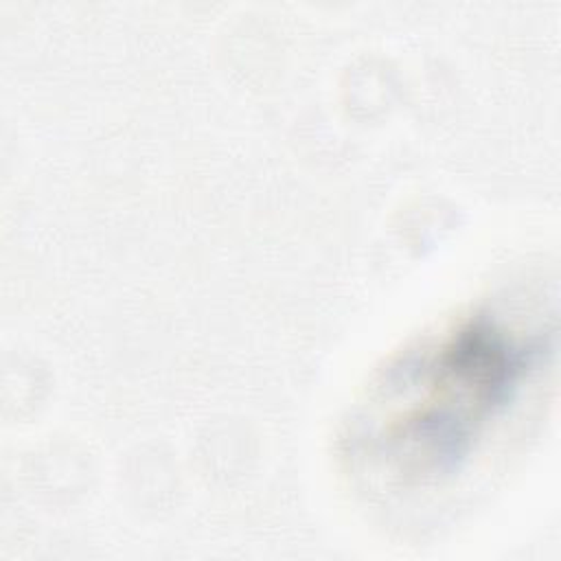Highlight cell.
<instances>
[{
    "instance_id": "obj_1",
    "label": "cell",
    "mask_w": 561,
    "mask_h": 561,
    "mask_svg": "<svg viewBox=\"0 0 561 561\" xmlns=\"http://www.w3.org/2000/svg\"><path fill=\"white\" fill-rule=\"evenodd\" d=\"M557 348L552 320L480 307L397 355L357 405L346 456L390 489L456 478L511 416Z\"/></svg>"
}]
</instances>
